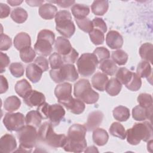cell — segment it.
Masks as SVG:
<instances>
[{"instance_id":"d6a6232c","label":"cell","mask_w":153,"mask_h":153,"mask_svg":"<svg viewBox=\"0 0 153 153\" xmlns=\"http://www.w3.org/2000/svg\"><path fill=\"white\" fill-rule=\"evenodd\" d=\"M20 105V100L16 96H11L5 99L4 103V108L7 111L12 112L17 110Z\"/></svg>"},{"instance_id":"f35d334b","label":"cell","mask_w":153,"mask_h":153,"mask_svg":"<svg viewBox=\"0 0 153 153\" xmlns=\"http://www.w3.org/2000/svg\"><path fill=\"white\" fill-rule=\"evenodd\" d=\"M142 81L140 77L136 73L133 72L130 81L126 85V87L131 91H136L140 89Z\"/></svg>"},{"instance_id":"e0dca14e","label":"cell","mask_w":153,"mask_h":153,"mask_svg":"<svg viewBox=\"0 0 153 153\" xmlns=\"http://www.w3.org/2000/svg\"><path fill=\"white\" fill-rule=\"evenodd\" d=\"M56 51L62 56L69 54L73 48L69 41L64 37L58 36L54 42Z\"/></svg>"},{"instance_id":"cb8c5ba5","label":"cell","mask_w":153,"mask_h":153,"mask_svg":"<svg viewBox=\"0 0 153 153\" xmlns=\"http://www.w3.org/2000/svg\"><path fill=\"white\" fill-rule=\"evenodd\" d=\"M136 74L141 78H149L152 79V68L150 63L146 60L141 61L137 65Z\"/></svg>"},{"instance_id":"74e56055","label":"cell","mask_w":153,"mask_h":153,"mask_svg":"<svg viewBox=\"0 0 153 153\" xmlns=\"http://www.w3.org/2000/svg\"><path fill=\"white\" fill-rule=\"evenodd\" d=\"M113 61L118 65H124L128 60V54L122 50H118L112 52L111 54Z\"/></svg>"},{"instance_id":"7bdbcfd3","label":"cell","mask_w":153,"mask_h":153,"mask_svg":"<svg viewBox=\"0 0 153 153\" xmlns=\"http://www.w3.org/2000/svg\"><path fill=\"white\" fill-rule=\"evenodd\" d=\"M49 62L51 69H57L63 65V59L59 53H54L49 57Z\"/></svg>"},{"instance_id":"44dd1931","label":"cell","mask_w":153,"mask_h":153,"mask_svg":"<svg viewBox=\"0 0 153 153\" xmlns=\"http://www.w3.org/2000/svg\"><path fill=\"white\" fill-rule=\"evenodd\" d=\"M108 80V77L105 74L97 72L91 78V84L95 89L103 91L105 90Z\"/></svg>"},{"instance_id":"d6986e66","label":"cell","mask_w":153,"mask_h":153,"mask_svg":"<svg viewBox=\"0 0 153 153\" xmlns=\"http://www.w3.org/2000/svg\"><path fill=\"white\" fill-rule=\"evenodd\" d=\"M42 73V70L34 63L29 64L26 67V76L33 83H36L41 79Z\"/></svg>"},{"instance_id":"3957f363","label":"cell","mask_w":153,"mask_h":153,"mask_svg":"<svg viewBox=\"0 0 153 153\" xmlns=\"http://www.w3.org/2000/svg\"><path fill=\"white\" fill-rule=\"evenodd\" d=\"M127 142L132 145H138L141 140L148 142L152 139V127L150 122L135 123L126 131Z\"/></svg>"},{"instance_id":"4fadbf2b","label":"cell","mask_w":153,"mask_h":153,"mask_svg":"<svg viewBox=\"0 0 153 153\" xmlns=\"http://www.w3.org/2000/svg\"><path fill=\"white\" fill-rule=\"evenodd\" d=\"M23 99L25 104L30 108L38 106L45 102V97L43 93L32 90Z\"/></svg>"},{"instance_id":"91938a15","label":"cell","mask_w":153,"mask_h":153,"mask_svg":"<svg viewBox=\"0 0 153 153\" xmlns=\"http://www.w3.org/2000/svg\"><path fill=\"white\" fill-rule=\"evenodd\" d=\"M87 149L84 151L85 152H98V150L97 149V148L94 146H90V147H88V148H86Z\"/></svg>"},{"instance_id":"8992f818","label":"cell","mask_w":153,"mask_h":153,"mask_svg":"<svg viewBox=\"0 0 153 153\" xmlns=\"http://www.w3.org/2000/svg\"><path fill=\"white\" fill-rule=\"evenodd\" d=\"M56 30L66 38H71L75 33V26L72 16L68 10H60L55 16Z\"/></svg>"},{"instance_id":"ee69618b","label":"cell","mask_w":153,"mask_h":153,"mask_svg":"<svg viewBox=\"0 0 153 153\" xmlns=\"http://www.w3.org/2000/svg\"><path fill=\"white\" fill-rule=\"evenodd\" d=\"M137 102L139 105L144 108H151L152 107V96L148 93H141L137 97Z\"/></svg>"},{"instance_id":"e575fe53","label":"cell","mask_w":153,"mask_h":153,"mask_svg":"<svg viewBox=\"0 0 153 153\" xmlns=\"http://www.w3.org/2000/svg\"><path fill=\"white\" fill-rule=\"evenodd\" d=\"M11 18L12 20L17 23H23L27 19V13L26 11L21 8L18 7L14 8L11 13Z\"/></svg>"},{"instance_id":"6da1fadb","label":"cell","mask_w":153,"mask_h":153,"mask_svg":"<svg viewBox=\"0 0 153 153\" xmlns=\"http://www.w3.org/2000/svg\"><path fill=\"white\" fill-rule=\"evenodd\" d=\"M87 128L84 125L74 124L71 126L68 133L66 143L63 147L67 152H81L87 147L85 139Z\"/></svg>"},{"instance_id":"60d3db41","label":"cell","mask_w":153,"mask_h":153,"mask_svg":"<svg viewBox=\"0 0 153 153\" xmlns=\"http://www.w3.org/2000/svg\"><path fill=\"white\" fill-rule=\"evenodd\" d=\"M85 108V106L83 102L78 99H74L72 104L68 109L70 112L74 114H80L83 112Z\"/></svg>"},{"instance_id":"ba28073f","label":"cell","mask_w":153,"mask_h":153,"mask_svg":"<svg viewBox=\"0 0 153 153\" xmlns=\"http://www.w3.org/2000/svg\"><path fill=\"white\" fill-rule=\"evenodd\" d=\"M51 78L56 83H62L64 81H75L78 78V74L73 64L63 65L57 69H51Z\"/></svg>"},{"instance_id":"bcb514c9","label":"cell","mask_w":153,"mask_h":153,"mask_svg":"<svg viewBox=\"0 0 153 153\" xmlns=\"http://www.w3.org/2000/svg\"><path fill=\"white\" fill-rule=\"evenodd\" d=\"M93 54L97 57L99 63H101L103 60L108 59L110 57V53L109 50L103 47L96 48L94 50Z\"/></svg>"},{"instance_id":"d4e9b609","label":"cell","mask_w":153,"mask_h":153,"mask_svg":"<svg viewBox=\"0 0 153 153\" xmlns=\"http://www.w3.org/2000/svg\"><path fill=\"white\" fill-rule=\"evenodd\" d=\"M109 7L108 1H94L91 5V11L97 16H103L105 14Z\"/></svg>"},{"instance_id":"7a4b0ae2","label":"cell","mask_w":153,"mask_h":153,"mask_svg":"<svg viewBox=\"0 0 153 153\" xmlns=\"http://www.w3.org/2000/svg\"><path fill=\"white\" fill-rule=\"evenodd\" d=\"M50 122H44L38 129V142L52 148H63L66 141V136L63 134H56Z\"/></svg>"},{"instance_id":"277c9868","label":"cell","mask_w":153,"mask_h":153,"mask_svg":"<svg viewBox=\"0 0 153 153\" xmlns=\"http://www.w3.org/2000/svg\"><path fill=\"white\" fill-rule=\"evenodd\" d=\"M36 128L30 125L24 126L17 131V137L20 142L19 149L16 152H30L32 149L38 143Z\"/></svg>"},{"instance_id":"484cf974","label":"cell","mask_w":153,"mask_h":153,"mask_svg":"<svg viewBox=\"0 0 153 153\" xmlns=\"http://www.w3.org/2000/svg\"><path fill=\"white\" fill-rule=\"evenodd\" d=\"M71 11L75 19H79L87 17L90 13V8L87 5L75 4L72 7Z\"/></svg>"},{"instance_id":"4316f807","label":"cell","mask_w":153,"mask_h":153,"mask_svg":"<svg viewBox=\"0 0 153 153\" xmlns=\"http://www.w3.org/2000/svg\"><path fill=\"white\" fill-rule=\"evenodd\" d=\"M121 88V84L116 79V78H112L108 80L105 90L110 96H115L120 93Z\"/></svg>"},{"instance_id":"c3c4849f","label":"cell","mask_w":153,"mask_h":153,"mask_svg":"<svg viewBox=\"0 0 153 153\" xmlns=\"http://www.w3.org/2000/svg\"><path fill=\"white\" fill-rule=\"evenodd\" d=\"M92 24L93 28L99 29L101 30L103 33H105L107 30V26L105 21L99 17H95L93 19Z\"/></svg>"},{"instance_id":"680465c9","label":"cell","mask_w":153,"mask_h":153,"mask_svg":"<svg viewBox=\"0 0 153 153\" xmlns=\"http://www.w3.org/2000/svg\"><path fill=\"white\" fill-rule=\"evenodd\" d=\"M22 2L23 1H7V3H8L11 6H17Z\"/></svg>"},{"instance_id":"9f6ffc18","label":"cell","mask_w":153,"mask_h":153,"mask_svg":"<svg viewBox=\"0 0 153 153\" xmlns=\"http://www.w3.org/2000/svg\"><path fill=\"white\" fill-rule=\"evenodd\" d=\"M1 79V87H0V93L2 94L6 92L8 88V83L7 79L3 76H0Z\"/></svg>"},{"instance_id":"83f0119b","label":"cell","mask_w":153,"mask_h":153,"mask_svg":"<svg viewBox=\"0 0 153 153\" xmlns=\"http://www.w3.org/2000/svg\"><path fill=\"white\" fill-rule=\"evenodd\" d=\"M112 113L114 118L116 120L121 122L127 121L130 116L129 109L127 107L121 105L115 108Z\"/></svg>"},{"instance_id":"603a6c76","label":"cell","mask_w":153,"mask_h":153,"mask_svg":"<svg viewBox=\"0 0 153 153\" xmlns=\"http://www.w3.org/2000/svg\"><path fill=\"white\" fill-rule=\"evenodd\" d=\"M93 140L98 146L105 145L109 139L107 131L101 128H96L93 132Z\"/></svg>"},{"instance_id":"8d00e7d4","label":"cell","mask_w":153,"mask_h":153,"mask_svg":"<svg viewBox=\"0 0 153 153\" xmlns=\"http://www.w3.org/2000/svg\"><path fill=\"white\" fill-rule=\"evenodd\" d=\"M35 56L36 52L31 47H26L20 51V59L25 63L32 62Z\"/></svg>"},{"instance_id":"5bb4252c","label":"cell","mask_w":153,"mask_h":153,"mask_svg":"<svg viewBox=\"0 0 153 153\" xmlns=\"http://www.w3.org/2000/svg\"><path fill=\"white\" fill-rule=\"evenodd\" d=\"M17 148V142L14 137L10 134L2 136L0 140V151L3 152L10 153L14 151Z\"/></svg>"},{"instance_id":"9a60e30c","label":"cell","mask_w":153,"mask_h":153,"mask_svg":"<svg viewBox=\"0 0 153 153\" xmlns=\"http://www.w3.org/2000/svg\"><path fill=\"white\" fill-rule=\"evenodd\" d=\"M103 118V114L99 111H95L89 114L86 124L84 125L87 130L90 131L98 127L102 123Z\"/></svg>"},{"instance_id":"836d02e7","label":"cell","mask_w":153,"mask_h":153,"mask_svg":"<svg viewBox=\"0 0 153 153\" xmlns=\"http://www.w3.org/2000/svg\"><path fill=\"white\" fill-rule=\"evenodd\" d=\"M110 134L114 136L124 140L126 137V131L124 126L118 122L113 123L109 129Z\"/></svg>"},{"instance_id":"9c48e42d","label":"cell","mask_w":153,"mask_h":153,"mask_svg":"<svg viewBox=\"0 0 153 153\" xmlns=\"http://www.w3.org/2000/svg\"><path fill=\"white\" fill-rule=\"evenodd\" d=\"M99 61L93 53H84L76 62L78 71L84 77L90 76L96 71Z\"/></svg>"},{"instance_id":"f907efd6","label":"cell","mask_w":153,"mask_h":153,"mask_svg":"<svg viewBox=\"0 0 153 153\" xmlns=\"http://www.w3.org/2000/svg\"><path fill=\"white\" fill-rule=\"evenodd\" d=\"M34 63L39 67L43 72L47 71L48 69V62L44 56H39L36 57L34 61Z\"/></svg>"},{"instance_id":"db71d44e","label":"cell","mask_w":153,"mask_h":153,"mask_svg":"<svg viewBox=\"0 0 153 153\" xmlns=\"http://www.w3.org/2000/svg\"><path fill=\"white\" fill-rule=\"evenodd\" d=\"M0 17L1 19L7 17L10 13V8L8 5L3 3L0 4Z\"/></svg>"},{"instance_id":"ac0fdd59","label":"cell","mask_w":153,"mask_h":153,"mask_svg":"<svg viewBox=\"0 0 153 153\" xmlns=\"http://www.w3.org/2000/svg\"><path fill=\"white\" fill-rule=\"evenodd\" d=\"M152 107L149 108H144L137 105L132 109V116L134 120L139 121H144L146 119H151Z\"/></svg>"},{"instance_id":"ab89813d","label":"cell","mask_w":153,"mask_h":153,"mask_svg":"<svg viewBox=\"0 0 153 153\" xmlns=\"http://www.w3.org/2000/svg\"><path fill=\"white\" fill-rule=\"evenodd\" d=\"M91 41L95 45H100L103 43L105 41L104 33L100 30L93 28L89 33Z\"/></svg>"},{"instance_id":"7c38bea8","label":"cell","mask_w":153,"mask_h":153,"mask_svg":"<svg viewBox=\"0 0 153 153\" xmlns=\"http://www.w3.org/2000/svg\"><path fill=\"white\" fill-rule=\"evenodd\" d=\"M65 115V111L62 105L59 104L50 105L47 119L49 120V122L53 127L59 124Z\"/></svg>"},{"instance_id":"7402d4cb","label":"cell","mask_w":153,"mask_h":153,"mask_svg":"<svg viewBox=\"0 0 153 153\" xmlns=\"http://www.w3.org/2000/svg\"><path fill=\"white\" fill-rule=\"evenodd\" d=\"M38 11L39 16L42 19L45 20H51L56 16L57 13V9L54 5L46 3L40 6Z\"/></svg>"},{"instance_id":"681fc988","label":"cell","mask_w":153,"mask_h":153,"mask_svg":"<svg viewBox=\"0 0 153 153\" xmlns=\"http://www.w3.org/2000/svg\"><path fill=\"white\" fill-rule=\"evenodd\" d=\"M78 57V53L73 48L71 51L66 56H62L63 60L66 64H72L76 62Z\"/></svg>"},{"instance_id":"f6af8a7d","label":"cell","mask_w":153,"mask_h":153,"mask_svg":"<svg viewBox=\"0 0 153 153\" xmlns=\"http://www.w3.org/2000/svg\"><path fill=\"white\" fill-rule=\"evenodd\" d=\"M9 70L14 77L19 78L23 75L25 69L22 63L15 62L11 63L9 66Z\"/></svg>"},{"instance_id":"52a82bcc","label":"cell","mask_w":153,"mask_h":153,"mask_svg":"<svg viewBox=\"0 0 153 153\" xmlns=\"http://www.w3.org/2000/svg\"><path fill=\"white\" fill-rule=\"evenodd\" d=\"M55 42L54 33L47 29L41 30L38 34L34 49L39 55L48 56L53 51V44Z\"/></svg>"},{"instance_id":"30bf717a","label":"cell","mask_w":153,"mask_h":153,"mask_svg":"<svg viewBox=\"0 0 153 153\" xmlns=\"http://www.w3.org/2000/svg\"><path fill=\"white\" fill-rule=\"evenodd\" d=\"M72 85L68 82H62L57 85L54 90V94L58 102L67 109L72 104L74 98L71 95Z\"/></svg>"},{"instance_id":"6f0895ef","label":"cell","mask_w":153,"mask_h":153,"mask_svg":"<svg viewBox=\"0 0 153 153\" xmlns=\"http://www.w3.org/2000/svg\"><path fill=\"white\" fill-rule=\"evenodd\" d=\"M26 2L31 7H38L42 5L44 1H26Z\"/></svg>"},{"instance_id":"ffe728a7","label":"cell","mask_w":153,"mask_h":153,"mask_svg":"<svg viewBox=\"0 0 153 153\" xmlns=\"http://www.w3.org/2000/svg\"><path fill=\"white\" fill-rule=\"evenodd\" d=\"M30 37L26 32H20L14 38V45L17 50L20 51L26 47H30Z\"/></svg>"},{"instance_id":"1f68e13d","label":"cell","mask_w":153,"mask_h":153,"mask_svg":"<svg viewBox=\"0 0 153 153\" xmlns=\"http://www.w3.org/2000/svg\"><path fill=\"white\" fill-rule=\"evenodd\" d=\"M99 69L102 70L104 74L112 76L117 72L118 67L113 60L108 59L100 63Z\"/></svg>"},{"instance_id":"d590c367","label":"cell","mask_w":153,"mask_h":153,"mask_svg":"<svg viewBox=\"0 0 153 153\" xmlns=\"http://www.w3.org/2000/svg\"><path fill=\"white\" fill-rule=\"evenodd\" d=\"M133 72L126 68H120L116 73V79L121 84L125 85L130 81Z\"/></svg>"},{"instance_id":"816d5d0a","label":"cell","mask_w":153,"mask_h":153,"mask_svg":"<svg viewBox=\"0 0 153 153\" xmlns=\"http://www.w3.org/2000/svg\"><path fill=\"white\" fill-rule=\"evenodd\" d=\"M50 105L45 102L37 107V111L40 114L42 119L48 118V112Z\"/></svg>"},{"instance_id":"4dcf8cb0","label":"cell","mask_w":153,"mask_h":153,"mask_svg":"<svg viewBox=\"0 0 153 153\" xmlns=\"http://www.w3.org/2000/svg\"><path fill=\"white\" fill-rule=\"evenodd\" d=\"M14 88L16 93L21 97L23 98L30 90H32V86L26 79H23L16 82Z\"/></svg>"},{"instance_id":"f1b7e54d","label":"cell","mask_w":153,"mask_h":153,"mask_svg":"<svg viewBox=\"0 0 153 153\" xmlns=\"http://www.w3.org/2000/svg\"><path fill=\"white\" fill-rule=\"evenodd\" d=\"M42 117L37 111H30L27 113L25 118L26 124L37 128L40 126Z\"/></svg>"},{"instance_id":"7dc6e473","label":"cell","mask_w":153,"mask_h":153,"mask_svg":"<svg viewBox=\"0 0 153 153\" xmlns=\"http://www.w3.org/2000/svg\"><path fill=\"white\" fill-rule=\"evenodd\" d=\"M12 45L11 39L7 35L1 33V43H0V50L1 51L8 50Z\"/></svg>"},{"instance_id":"8fae6325","label":"cell","mask_w":153,"mask_h":153,"mask_svg":"<svg viewBox=\"0 0 153 153\" xmlns=\"http://www.w3.org/2000/svg\"><path fill=\"white\" fill-rule=\"evenodd\" d=\"M25 118L20 112L7 113L3 119V123L6 128L10 131H17L25 125Z\"/></svg>"},{"instance_id":"2e32d148","label":"cell","mask_w":153,"mask_h":153,"mask_svg":"<svg viewBox=\"0 0 153 153\" xmlns=\"http://www.w3.org/2000/svg\"><path fill=\"white\" fill-rule=\"evenodd\" d=\"M106 42L111 49H120L123 46V38L117 31L110 30L106 35Z\"/></svg>"},{"instance_id":"5b68a950","label":"cell","mask_w":153,"mask_h":153,"mask_svg":"<svg viewBox=\"0 0 153 153\" xmlns=\"http://www.w3.org/2000/svg\"><path fill=\"white\" fill-rule=\"evenodd\" d=\"M74 94L87 104L95 103L99 98V94L92 89L89 81L86 79H81L74 84Z\"/></svg>"},{"instance_id":"b9f144b4","label":"cell","mask_w":153,"mask_h":153,"mask_svg":"<svg viewBox=\"0 0 153 153\" xmlns=\"http://www.w3.org/2000/svg\"><path fill=\"white\" fill-rule=\"evenodd\" d=\"M75 22L79 28L85 32L90 33L93 28L92 22L88 18L75 19Z\"/></svg>"},{"instance_id":"11a10c76","label":"cell","mask_w":153,"mask_h":153,"mask_svg":"<svg viewBox=\"0 0 153 153\" xmlns=\"http://www.w3.org/2000/svg\"><path fill=\"white\" fill-rule=\"evenodd\" d=\"M48 2L55 3L61 8H68L75 3V1H66V0H62V1L57 0V1H48Z\"/></svg>"},{"instance_id":"f546056e","label":"cell","mask_w":153,"mask_h":153,"mask_svg":"<svg viewBox=\"0 0 153 153\" xmlns=\"http://www.w3.org/2000/svg\"><path fill=\"white\" fill-rule=\"evenodd\" d=\"M139 53L142 59L151 63H152L153 45L151 43L146 42L142 44L139 48Z\"/></svg>"},{"instance_id":"f5cc1de1","label":"cell","mask_w":153,"mask_h":153,"mask_svg":"<svg viewBox=\"0 0 153 153\" xmlns=\"http://www.w3.org/2000/svg\"><path fill=\"white\" fill-rule=\"evenodd\" d=\"M0 56H1L0 72L2 73L5 71L6 67H7L8 66V65L10 62V60L8 56L5 53H3L2 52H1Z\"/></svg>"}]
</instances>
